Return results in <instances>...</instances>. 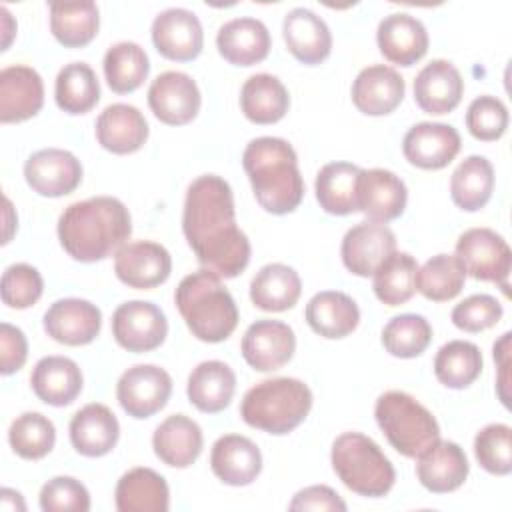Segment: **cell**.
I'll return each instance as SVG.
<instances>
[{"instance_id": "40", "label": "cell", "mask_w": 512, "mask_h": 512, "mask_svg": "<svg viewBox=\"0 0 512 512\" xmlns=\"http://www.w3.org/2000/svg\"><path fill=\"white\" fill-rule=\"evenodd\" d=\"M104 78L112 92L130 94L138 90L150 72V60L136 42H116L104 54Z\"/></svg>"}, {"instance_id": "32", "label": "cell", "mask_w": 512, "mask_h": 512, "mask_svg": "<svg viewBox=\"0 0 512 512\" xmlns=\"http://www.w3.org/2000/svg\"><path fill=\"white\" fill-rule=\"evenodd\" d=\"M304 318L318 336L338 340L356 330L360 310L348 294L340 290H322L308 300Z\"/></svg>"}, {"instance_id": "13", "label": "cell", "mask_w": 512, "mask_h": 512, "mask_svg": "<svg viewBox=\"0 0 512 512\" xmlns=\"http://www.w3.org/2000/svg\"><path fill=\"white\" fill-rule=\"evenodd\" d=\"M26 184L40 196L60 198L74 192L82 182L80 160L62 148H44L24 162Z\"/></svg>"}, {"instance_id": "9", "label": "cell", "mask_w": 512, "mask_h": 512, "mask_svg": "<svg viewBox=\"0 0 512 512\" xmlns=\"http://www.w3.org/2000/svg\"><path fill=\"white\" fill-rule=\"evenodd\" d=\"M168 334L166 314L152 302L130 300L112 314V336L128 352L142 354L156 350Z\"/></svg>"}, {"instance_id": "1", "label": "cell", "mask_w": 512, "mask_h": 512, "mask_svg": "<svg viewBox=\"0 0 512 512\" xmlns=\"http://www.w3.org/2000/svg\"><path fill=\"white\" fill-rule=\"evenodd\" d=\"M182 232L202 268L220 278H236L250 262V240L236 226L230 184L204 174L192 180L184 198Z\"/></svg>"}, {"instance_id": "11", "label": "cell", "mask_w": 512, "mask_h": 512, "mask_svg": "<svg viewBox=\"0 0 512 512\" xmlns=\"http://www.w3.org/2000/svg\"><path fill=\"white\" fill-rule=\"evenodd\" d=\"M202 96L198 84L184 72L168 70L158 74L148 88L152 114L168 126H184L200 112Z\"/></svg>"}, {"instance_id": "51", "label": "cell", "mask_w": 512, "mask_h": 512, "mask_svg": "<svg viewBox=\"0 0 512 512\" xmlns=\"http://www.w3.org/2000/svg\"><path fill=\"white\" fill-rule=\"evenodd\" d=\"M40 508L44 512H88L90 494L86 486L72 476H54L40 490Z\"/></svg>"}, {"instance_id": "16", "label": "cell", "mask_w": 512, "mask_h": 512, "mask_svg": "<svg viewBox=\"0 0 512 512\" xmlns=\"http://www.w3.org/2000/svg\"><path fill=\"white\" fill-rule=\"evenodd\" d=\"M396 252V236L394 232L380 222L364 220L352 226L340 246L342 264L354 276L368 278L376 272V268Z\"/></svg>"}, {"instance_id": "37", "label": "cell", "mask_w": 512, "mask_h": 512, "mask_svg": "<svg viewBox=\"0 0 512 512\" xmlns=\"http://www.w3.org/2000/svg\"><path fill=\"white\" fill-rule=\"evenodd\" d=\"M242 114L254 124H276L290 108L286 86L272 74L250 76L240 90Z\"/></svg>"}, {"instance_id": "55", "label": "cell", "mask_w": 512, "mask_h": 512, "mask_svg": "<svg viewBox=\"0 0 512 512\" xmlns=\"http://www.w3.org/2000/svg\"><path fill=\"white\" fill-rule=\"evenodd\" d=\"M0 504L4 510H26V504H24L20 492H16L12 488H2Z\"/></svg>"}, {"instance_id": "48", "label": "cell", "mask_w": 512, "mask_h": 512, "mask_svg": "<svg viewBox=\"0 0 512 512\" xmlns=\"http://www.w3.org/2000/svg\"><path fill=\"white\" fill-rule=\"evenodd\" d=\"M42 292H44V280L34 266L18 262L4 270L0 294H2V302L8 308H16V310L30 308L40 300Z\"/></svg>"}, {"instance_id": "45", "label": "cell", "mask_w": 512, "mask_h": 512, "mask_svg": "<svg viewBox=\"0 0 512 512\" xmlns=\"http://www.w3.org/2000/svg\"><path fill=\"white\" fill-rule=\"evenodd\" d=\"M8 442L14 454L24 460H40L54 448L56 428L50 418L40 412H24L12 420Z\"/></svg>"}, {"instance_id": "47", "label": "cell", "mask_w": 512, "mask_h": 512, "mask_svg": "<svg viewBox=\"0 0 512 512\" xmlns=\"http://www.w3.org/2000/svg\"><path fill=\"white\" fill-rule=\"evenodd\" d=\"M474 456L478 464L496 476L512 472V428L508 424H488L474 438Z\"/></svg>"}, {"instance_id": "46", "label": "cell", "mask_w": 512, "mask_h": 512, "mask_svg": "<svg viewBox=\"0 0 512 512\" xmlns=\"http://www.w3.org/2000/svg\"><path fill=\"white\" fill-rule=\"evenodd\" d=\"M432 342V326L420 314L394 316L382 330V346L396 358H416Z\"/></svg>"}, {"instance_id": "36", "label": "cell", "mask_w": 512, "mask_h": 512, "mask_svg": "<svg viewBox=\"0 0 512 512\" xmlns=\"http://www.w3.org/2000/svg\"><path fill=\"white\" fill-rule=\"evenodd\" d=\"M360 170L352 162L324 164L314 182V192L320 208L334 216H348L358 212V176Z\"/></svg>"}, {"instance_id": "52", "label": "cell", "mask_w": 512, "mask_h": 512, "mask_svg": "<svg viewBox=\"0 0 512 512\" xmlns=\"http://www.w3.org/2000/svg\"><path fill=\"white\" fill-rule=\"evenodd\" d=\"M28 358V342L18 326L8 322L0 324V372L10 376L18 372Z\"/></svg>"}, {"instance_id": "29", "label": "cell", "mask_w": 512, "mask_h": 512, "mask_svg": "<svg viewBox=\"0 0 512 512\" xmlns=\"http://www.w3.org/2000/svg\"><path fill=\"white\" fill-rule=\"evenodd\" d=\"M148 122L132 104H110L96 118V140L112 154H132L148 140Z\"/></svg>"}, {"instance_id": "28", "label": "cell", "mask_w": 512, "mask_h": 512, "mask_svg": "<svg viewBox=\"0 0 512 512\" xmlns=\"http://www.w3.org/2000/svg\"><path fill=\"white\" fill-rule=\"evenodd\" d=\"M272 40L266 24L258 18H234L220 26L216 48L220 56L234 66H254L270 52Z\"/></svg>"}, {"instance_id": "50", "label": "cell", "mask_w": 512, "mask_h": 512, "mask_svg": "<svg viewBox=\"0 0 512 512\" xmlns=\"http://www.w3.org/2000/svg\"><path fill=\"white\" fill-rule=\"evenodd\" d=\"M452 324L468 334L484 332L502 318V304L490 294H472L452 308Z\"/></svg>"}, {"instance_id": "44", "label": "cell", "mask_w": 512, "mask_h": 512, "mask_svg": "<svg viewBox=\"0 0 512 512\" xmlns=\"http://www.w3.org/2000/svg\"><path fill=\"white\" fill-rule=\"evenodd\" d=\"M466 282V272L456 256L436 254L428 258L416 272V290L432 302H448L456 298Z\"/></svg>"}, {"instance_id": "56", "label": "cell", "mask_w": 512, "mask_h": 512, "mask_svg": "<svg viewBox=\"0 0 512 512\" xmlns=\"http://www.w3.org/2000/svg\"><path fill=\"white\" fill-rule=\"evenodd\" d=\"M0 14H2V50H8V46L12 42V36L16 32V24H14L12 14L8 12L6 6L0 8Z\"/></svg>"}, {"instance_id": "34", "label": "cell", "mask_w": 512, "mask_h": 512, "mask_svg": "<svg viewBox=\"0 0 512 512\" xmlns=\"http://www.w3.org/2000/svg\"><path fill=\"white\" fill-rule=\"evenodd\" d=\"M236 392L234 370L220 360L200 362L188 376L186 394L194 408L206 414L222 412Z\"/></svg>"}, {"instance_id": "35", "label": "cell", "mask_w": 512, "mask_h": 512, "mask_svg": "<svg viewBox=\"0 0 512 512\" xmlns=\"http://www.w3.org/2000/svg\"><path fill=\"white\" fill-rule=\"evenodd\" d=\"M302 294L298 272L280 262L262 266L250 282V300L264 312H284L296 306Z\"/></svg>"}, {"instance_id": "31", "label": "cell", "mask_w": 512, "mask_h": 512, "mask_svg": "<svg viewBox=\"0 0 512 512\" xmlns=\"http://www.w3.org/2000/svg\"><path fill=\"white\" fill-rule=\"evenodd\" d=\"M82 370L66 356H44L36 362L30 374L34 394L50 406H68L82 392Z\"/></svg>"}, {"instance_id": "12", "label": "cell", "mask_w": 512, "mask_h": 512, "mask_svg": "<svg viewBox=\"0 0 512 512\" xmlns=\"http://www.w3.org/2000/svg\"><path fill=\"white\" fill-rule=\"evenodd\" d=\"M116 278L128 288L150 290L164 284L172 272L170 252L152 240L126 242L114 254Z\"/></svg>"}, {"instance_id": "2", "label": "cell", "mask_w": 512, "mask_h": 512, "mask_svg": "<svg viewBox=\"0 0 512 512\" xmlns=\"http://www.w3.org/2000/svg\"><path fill=\"white\" fill-rule=\"evenodd\" d=\"M132 234L128 208L114 196L70 204L58 218V240L78 262H100L116 254Z\"/></svg>"}, {"instance_id": "26", "label": "cell", "mask_w": 512, "mask_h": 512, "mask_svg": "<svg viewBox=\"0 0 512 512\" xmlns=\"http://www.w3.org/2000/svg\"><path fill=\"white\" fill-rule=\"evenodd\" d=\"M464 94V80L458 68L448 60H432L414 78V100L426 114L452 112Z\"/></svg>"}, {"instance_id": "54", "label": "cell", "mask_w": 512, "mask_h": 512, "mask_svg": "<svg viewBox=\"0 0 512 512\" xmlns=\"http://www.w3.org/2000/svg\"><path fill=\"white\" fill-rule=\"evenodd\" d=\"M510 332H504L498 342H494V360L498 364V380H496V390L500 402L508 408V366H510Z\"/></svg>"}, {"instance_id": "7", "label": "cell", "mask_w": 512, "mask_h": 512, "mask_svg": "<svg viewBox=\"0 0 512 512\" xmlns=\"http://www.w3.org/2000/svg\"><path fill=\"white\" fill-rule=\"evenodd\" d=\"M374 418L390 446L406 458H418L440 440V426L434 414L402 390L380 394L374 406Z\"/></svg>"}, {"instance_id": "25", "label": "cell", "mask_w": 512, "mask_h": 512, "mask_svg": "<svg viewBox=\"0 0 512 512\" xmlns=\"http://www.w3.org/2000/svg\"><path fill=\"white\" fill-rule=\"evenodd\" d=\"M72 448L86 458H100L114 450L120 438V424L114 412L100 402L80 408L68 426Z\"/></svg>"}, {"instance_id": "22", "label": "cell", "mask_w": 512, "mask_h": 512, "mask_svg": "<svg viewBox=\"0 0 512 512\" xmlns=\"http://www.w3.org/2000/svg\"><path fill=\"white\" fill-rule=\"evenodd\" d=\"M406 84L400 72L386 64H372L358 72L352 82V104L368 116H386L404 100Z\"/></svg>"}, {"instance_id": "39", "label": "cell", "mask_w": 512, "mask_h": 512, "mask_svg": "<svg viewBox=\"0 0 512 512\" xmlns=\"http://www.w3.org/2000/svg\"><path fill=\"white\" fill-rule=\"evenodd\" d=\"M494 192V168L486 156L464 158L450 178L452 202L464 212H478Z\"/></svg>"}, {"instance_id": "3", "label": "cell", "mask_w": 512, "mask_h": 512, "mask_svg": "<svg viewBox=\"0 0 512 512\" xmlns=\"http://www.w3.org/2000/svg\"><path fill=\"white\" fill-rule=\"evenodd\" d=\"M242 168L250 180L256 202L270 214L294 212L304 196V180L292 144L276 136H260L248 142Z\"/></svg>"}, {"instance_id": "38", "label": "cell", "mask_w": 512, "mask_h": 512, "mask_svg": "<svg viewBox=\"0 0 512 512\" xmlns=\"http://www.w3.org/2000/svg\"><path fill=\"white\" fill-rule=\"evenodd\" d=\"M100 28V12L92 0L50 2V32L66 48L90 44Z\"/></svg>"}, {"instance_id": "18", "label": "cell", "mask_w": 512, "mask_h": 512, "mask_svg": "<svg viewBox=\"0 0 512 512\" xmlns=\"http://www.w3.org/2000/svg\"><path fill=\"white\" fill-rule=\"evenodd\" d=\"M462 140L454 126L442 122H418L404 140V158L422 170H440L448 166L460 152Z\"/></svg>"}, {"instance_id": "6", "label": "cell", "mask_w": 512, "mask_h": 512, "mask_svg": "<svg viewBox=\"0 0 512 512\" xmlns=\"http://www.w3.org/2000/svg\"><path fill=\"white\" fill-rule=\"evenodd\" d=\"M330 462L342 484L366 498L386 496L396 480L388 456L366 434L344 432L332 442Z\"/></svg>"}, {"instance_id": "21", "label": "cell", "mask_w": 512, "mask_h": 512, "mask_svg": "<svg viewBox=\"0 0 512 512\" xmlns=\"http://www.w3.org/2000/svg\"><path fill=\"white\" fill-rule=\"evenodd\" d=\"M44 106L42 76L24 64L0 72V122L14 124L36 116Z\"/></svg>"}, {"instance_id": "53", "label": "cell", "mask_w": 512, "mask_h": 512, "mask_svg": "<svg viewBox=\"0 0 512 512\" xmlns=\"http://www.w3.org/2000/svg\"><path fill=\"white\" fill-rule=\"evenodd\" d=\"M288 508L290 510H320V512L336 510V512H344L346 502L330 486L316 484V486H308V488L298 490L294 494V498L290 500Z\"/></svg>"}, {"instance_id": "43", "label": "cell", "mask_w": 512, "mask_h": 512, "mask_svg": "<svg viewBox=\"0 0 512 512\" xmlns=\"http://www.w3.org/2000/svg\"><path fill=\"white\" fill-rule=\"evenodd\" d=\"M418 262L408 252H392L372 274L376 298L386 306H400L416 292Z\"/></svg>"}, {"instance_id": "15", "label": "cell", "mask_w": 512, "mask_h": 512, "mask_svg": "<svg viewBox=\"0 0 512 512\" xmlns=\"http://www.w3.org/2000/svg\"><path fill=\"white\" fill-rule=\"evenodd\" d=\"M246 364L258 372H272L288 364L296 350L294 330L280 320H256L240 344Z\"/></svg>"}, {"instance_id": "42", "label": "cell", "mask_w": 512, "mask_h": 512, "mask_svg": "<svg viewBox=\"0 0 512 512\" xmlns=\"http://www.w3.org/2000/svg\"><path fill=\"white\" fill-rule=\"evenodd\" d=\"M484 368L482 352L466 340H450L434 356V376L452 390L468 388Z\"/></svg>"}, {"instance_id": "24", "label": "cell", "mask_w": 512, "mask_h": 512, "mask_svg": "<svg viewBox=\"0 0 512 512\" xmlns=\"http://www.w3.org/2000/svg\"><path fill=\"white\" fill-rule=\"evenodd\" d=\"M282 36L288 52L306 66L324 62L332 52L328 24L308 8H292L282 22Z\"/></svg>"}, {"instance_id": "27", "label": "cell", "mask_w": 512, "mask_h": 512, "mask_svg": "<svg viewBox=\"0 0 512 512\" xmlns=\"http://www.w3.org/2000/svg\"><path fill=\"white\" fill-rule=\"evenodd\" d=\"M210 468L228 486H248L262 472V454L250 438L224 434L212 444Z\"/></svg>"}, {"instance_id": "14", "label": "cell", "mask_w": 512, "mask_h": 512, "mask_svg": "<svg viewBox=\"0 0 512 512\" xmlns=\"http://www.w3.org/2000/svg\"><path fill=\"white\" fill-rule=\"evenodd\" d=\"M152 44L160 56L174 62H190L204 48V32L198 16L186 8H166L152 22Z\"/></svg>"}, {"instance_id": "20", "label": "cell", "mask_w": 512, "mask_h": 512, "mask_svg": "<svg viewBox=\"0 0 512 512\" xmlns=\"http://www.w3.org/2000/svg\"><path fill=\"white\" fill-rule=\"evenodd\" d=\"M376 42L382 56L398 66H414L428 52L426 26L412 14L394 12L380 20Z\"/></svg>"}, {"instance_id": "4", "label": "cell", "mask_w": 512, "mask_h": 512, "mask_svg": "<svg viewBox=\"0 0 512 512\" xmlns=\"http://www.w3.org/2000/svg\"><path fill=\"white\" fill-rule=\"evenodd\" d=\"M174 302L192 336L202 342H224L238 326V308L232 294L222 278L206 268L180 280Z\"/></svg>"}, {"instance_id": "41", "label": "cell", "mask_w": 512, "mask_h": 512, "mask_svg": "<svg viewBox=\"0 0 512 512\" xmlns=\"http://www.w3.org/2000/svg\"><path fill=\"white\" fill-rule=\"evenodd\" d=\"M54 98L66 114H86L100 100V82L86 62L66 64L54 82Z\"/></svg>"}, {"instance_id": "19", "label": "cell", "mask_w": 512, "mask_h": 512, "mask_svg": "<svg viewBox=\"0 0 512 512\" xmlns=\"http://www.w3.org/2000/svg\"><path fill=\"white\" fill-rule=\"evenodd\" d=\"M356 192L358 212L380 224L402 216L408 202V190L402 178L384 168L360 170Z\"/></svg>"}, {"instance_id": "5", "label": "cell", "mask_w": 512, "mask_h": 512, "mask_svg": "<svg viewBox=\"0 0 512 512\" xmlns=\"http://www.w3.org/2000/svg\"><path fill=\"white\" fill-rule=\"evenodd\" d=\"M312 408V390L298 378H268L252 386L242 402V420L256 430L284 436L298 428Z\"/></svg>"}, {"instance_id": "30", "label": "cell", "mask_w": 512, "mask_h": 512, "mask_svg": "<svg viewBox=\"0 0 512 512\" xmlns=\"http://www.w3.org/2000/svg\"><path fill=\"white\" fill-rule=\"evenodd\" d=\"M204 446L202 428L186 414H172L152 434L154 454L172 468L192 466Z\"/></svg>"}, {"instance_id": "23", "label": "cell", "mask_w": 512, "mask_h": 512, "mask_svg": "<svg viewBox=\"0 0 512 512\" xmlns=\"http://www.w3.org/2000/svg\"><path fill=\"white\" fill-rule=\"evenodd\" d=\"M470 472L464 450L452 440H436L426 452L416 458L418 482L434 492L448 494L458 490Z\"/></svg>"}, {"instance_id": "17", "label": "cell", "mask_w": 512, "mask_h": 512, "mask_svg": "<svg viewBox=\"0 0 512 512\" xmlns=\"http://www.w3.org/2000/svg\"><path fill=\"white\" fill-rule=\"evenodd\" d=\"M44 332L66 346L90 344L102 328V312L82 298H62L50 304L44 314Z\"/></svg>"}, {"instance_id": "33", "label": "cell", "mask_w": 512, "mask_h": 512, "mask_svg": "<svg viewBox=\"0 0 512 512\" xmlns=\"http://www.w3.org/2000/svg\"><path fill=\"white\" fill-rule=\"evenodd\" d=\"M114 504L118 512H166L170 508V490L162 474L138 466L118 480Z\"/></svg>"}, {"instance_id": "49", "label": "cell", "mask_w": 512, "mask_h": 512, "mask_svg": "<svg viewBox=\"0 0 512 512\" xmlns=\"http://www.w3.org/2000/svg\"><path fill=\"white\" fill-rule=\"evenodd\" d=\"M468 132L482 142L498 140L508 128V108L506 104L490 94L478 96L470 102L466 110Z\"/></svg>"}, {"instance_id": "10", "label": "cell", "mask_w": 512, "mask_h": 512, "mask_svg": "<svg viewBox=\"0 0 512 512\" xmlns=\"http://www.w3.org/2000/svg\"><path fill=\"white\" fill-rule=\"evenodd\" d=\"M172 394L170 374L154 364H136L122 372L116 384V398L122 410L144 420L160 412Z\"/></svg>"}, {"instance_id": "8", "label": "cell", "mask_w": 512, "mask_h": 512, "mask_svg": "<svg viewBox=\"0 0 512 512\" xmlns=\"http://www.w3.org/2000/svg\"><path fill=\"white\" fill-rule=\"evenodd\" d=\"M458 262L466 276L498 284L508 294L512 252L508 242L490 228H470L456 242Z\"/></svg>"}]
</instances>
